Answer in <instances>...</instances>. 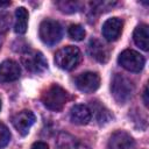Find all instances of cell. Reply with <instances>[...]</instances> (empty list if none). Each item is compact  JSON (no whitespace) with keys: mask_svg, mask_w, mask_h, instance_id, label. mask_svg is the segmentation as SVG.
Here are the masks:
<instances>
[{"mask_svg":"<svg viewBox=\"0 0 149 149\" xmlns=\"http://www.w3.org/2000/svg\"><path fill=\"white\" fill-rule=\"evenodd\" d=\"M41 100L48 109L59 112L69 101V93L59 85L54 84L42 93Z\"/></svg>","mask_w":149,"mask_h":149,"instance_id":"1","label":"cell"},{"mask_svg":"<svg viewBox=\"0 0 149 149\" xmlns=\"http://www.w3.org/2000/svg\"><path fill=\"white\" fill-rule=\"evenodd\" d=\"M111 91L114 99L119 104H126L133 95L134 85L129 78L121 73H116L112 79Z\"/></svg>","mask_w":149,"mask_h":149,"instance_id":"2","label":"cell"},{"mask_svg":"<svg viewBox=\"0 0 149 149\" xmlns=\"http://www.w3.org/2000/svg\"><path fill=\"white\" fill-rule=\"evenodd\" d=\"M81 59L80 50L73 45H66L61 48L55 54V63L58 68L63 70H72L74 69Z\"/></svg>","mask_w":149,"mask_h":149,"instance_id":"3","label":"cell"},{"mask_svg":"<svg viewBox=\"0 0 149 149\" xmlns=\"http://www.w3.org/2000/svg\"><path fill=\"white\" fill-rule=\"evenodd\" d=\"M38 34L43 43L48 45H54L61 41L63 31H62L61 24L57 21L47 19L41 22Z\"/></svg>","mask_w":149,"mask_h":149,"instance_id":"4","label":"cell"},{"mask_svg":"<svg viewBox=\"0 0 149 149\" xmlns=\"http://www.w3.org/2000/svg\"><path fill=\"white\" fill-rule=\"evenodd\" d=\"M118 62L123 69H126L130 72H140L143 69L146 61H144L143 56L140 55L137 51L127 49V50H123L119 55Z\"/></svg>","mask_w":149,"mask_h":149,"instance_id":"5","label":"cell"},{"mask_svg":"<svg viewBox=\"0 0 149 149\" xmlns=\"http://www.w3.org/2000/svg\"><path fill=\"white\" fill-rule=\"evenodd\" d=\"M21 62L28 71L34 72V73L42 72L48 66V63H47L43 54L40 51H36V50H30V51L24 52L21 56Z\"/></svg>","mask_w":149,"mask_h":149,"instance_id":"6","label":"cell"},{"mask_svg":"<svg viewBox=\"0 0 149 149\" xmlns=\"http://www.w3.org/2000/svg\"><path fill=\"white\" fill-rule=\"evenodd\" d=\"M76 86L84 93H92L98 90L100 85V77L95 72H83L74 79Z\"/></svg>","mask_w":149,"mask_h":149,"instance_id":"7","label":"cell"},{"mask_svg":"<svg viewBox=\"0 0 149 149\" xmlns=\"http://www.w3.org/2000/svg\"><path fill=\"white\" fill-rule=\"evenodd\" d=\"M35 114L31 112V111H28V109H23L21 112H19L17 114H15L12 119V122H13V126L14 128L21 134V135H27L30 127L35 123Z\"/></svg>","mask_w":149,"mask_h":149,"instance_id":"8","label":"cell"},{"mask_svg":"<svg viewBox=\"0 0 149 149\" xmlns=\"http://www.w3.org/2000/svg\"><path fill=\"white\" fill-rule=\"evenodd\" d=\"M21 69L15 61L6 59L0 64V83H9L19 79Z\"/></svg>","mask_w":149,"mask_h":149,"instance_id":"9","label":"cell"},{"mask_svg":"<svg viewBox=\"0 0 149 149\" xmlns=\"http://www.w3.org/2000/svg\"><path fill=\"white\" fill-rule=\"evenodd\" d=\"M122 27H123V22L121 19L119 17L107 19L102 24V35L109 42L116 41L121 35Z\"/></svg>","mask_w":149,"mask_h":149,"instance_id":"10","label":"cell"},{"mask_svg":"<svg viewBox=\"0 0 149 149\" xmlns=\"http://www.w3.org/2000/svg\"><path fill=\"white\" fill-rule=\"evenodd\" d=\"M108 147L109 149H135V142L128 133L118 130L109 137Z\"/></svg>","mask_w":149,"mask_h":149,"instance_id":"11","label":"cell"},{"mask_svg":"<svg viewBox=\"0 0 149 149\" xmlns=\"http://www.w3.org/2000/svg\"><path fill=\"white\" fill-rule=\"evenodd\" d=\"M88 54L92 58L100 63H106L109 58V51L107 47L99 40L93 38L88 43Z\"/></svg>","mask_w":149,"mask_h":149,"instance_id":"12","label":"cell"},{"mask_svg":"<svg viewBox=\"0 0 149 149\" xmlns=\"http://www.w3.org/2000/svg\"><path fill=\"white\" fill-rule=\"evenodd\" d=\"M92 118V112L86 105H74L70 111V119L76 125H86Z\"/></svg>","mask_w":149,"mask_h":149,"instance_id":"13","label":"cell"},{"mask_svg":"<svg viewBox=\"0 0 149 149\" xmlns=\"http://www.w3.org/2000/svg\"><path fill=\"white\" fill-rule=\"evenodd\" d=\"M133 38L137 47H140L144 51H148V49H149V30H148L147 24L142 23V24L137 26L134 30Z\"/></svg>","mask_w":149,"mask_h":149,"instance_id":"14","label":"cell"},{"mask_svg":"<svg viewBox=\"0 0 149 149\" xmlns=\"http://www.w3.org/2000/svg\"><path fill=\"white\" fill-rule=\"evenodd\" d=\"M57 149H84L83 146L68 133H61L57 139Z\"/></svg>","mask_w":149,"mask_h":149,"instance_id":"15","label":"cell"},{"mask_svg":"<svg viewBox=\"0 0 149 149\" xmlns=\"http://www.w3.org/2000/svg\"><path fill=\"white\" fill-rule=\"evenodd\" d=\"M28 24V12L23 7H19L15 12V24L14 30L17 34H24Z\"/></svg>","mask_w":149,"mask_h":149,"instance_id":"16","label":"cell"},{"mask_svg":"<svg viewBox=\"0 0 149 149\" xmlns=\"http://www.w3.org/2000/svg\"><path fill=\"white\" fill-rule=\"evenodd\" d=\"M92 108H93V113H94L97 120H98L100 123L107 122V121L109 120L111 115H109L108 111H107L104 106H101L100 104H98V101L92 102Z\"/></svg>","mask_w":149,"mask_h":149,"instance_id":"17","label":"cell"},{"mask_svg":"<svg viewBox=\"0 0 149 149\" xmlns=\"http://www.w3.org/2000/svg\"><path fill=\"white\" fill-rule=\"evenodd\" d=\"M69 35L74 41H81L84 40L86 33H85V29L80 24H71L69 27Z\"/></svg>","mask_w":149,"mask_h":149,"instance_id":"18","label":"cell"},{"mask_svg":"<svg viewBox=\"0 0 149 149\" xmlns=\"http://www.w3.org/2000/svg\"><path fill=\"white\" fill-rule=\"evenodd\" d=\"M12 23L10 14L6 10H0V34L6 33Z\"/></svg>","mask_w":149,"mask_h":149,"instance_id":"19","label":"cell"},{"mask_svg":"<svg viewBox=\"0 0 149 149\" xmlns=\"http://www.w3.org/2000/svg\"><path fill=\"white\" fill-rule=\"evenodd\" d=\"M9 140H10V133H9L8 128L6 127V125L0 122V149L6 147L9 142Z\"/></svg>","mask_w":149,"mask_h":149,"instance_id":"20","label":"cell"},{"mask_svg":"<svg viewBox=\"0 0 149 149\" xmlns=\"http://www.w3.org/2000/svg\"><path fill=\"white\" fill-rule=\"evenodd\" d=\"M57 6L61 8L62 12H65V13H73L78 9V3L77 2H68V1H63V2H58Z\"/></svg>","mask_w":149,"mask_h":149,"instance_id":"21","label":"cell"},{"mask_svg":"<svg viewBox=\"0 0 149 149\" xmlns=\"http://www.w3.org/2000/svg\"><path fill=\"white\" fill-rule=\"evenodd\" d=\"M31 149H49V146H48L45 142L38 141V142H35V143L31 146Z\"/></svg>","mask_w":149,"mask_h":149,"instance_id":"22","label":"cell"},{"mask_svg":"<svg viewBox=\"0 0 149 149\" xmlns=\"http://www.w3.org/2000/svg\"><path fill=\"white\" fill-rule=\"evenodd\" d=\"M143 101H144V105L148 106L149 99H148V86L147 85L144 86V91H143Z\"/></svg>","mask_w":149,"mask_h":149,"instance_id":"23","label":"cell"},{"mask_svg":"<svg viewBox=\"0 0 149 149\" xmlns=\"http://www.w3.org/2000/svg\"><path fill=\"white\" fill-rule=\"evenodd\" d=\"M1 44H2V40L0 38V49H1Z\"/></svg>","mask_w":149,"mask_h":149,"instance_id":"24","label":"cell"},{"mask_svg":"<svg viewBox=\"0 0 149 149\" xmlns=\"http://www.w3.org/2000/svg\"><path fill=\"white\" fill-rule=\"evenodd\" d=\"M0 109H1V100H0Z\"/></svg>","mask_w":149,"mask_h":149,"instance_id":"25","label":"cell"}]
</instances>
